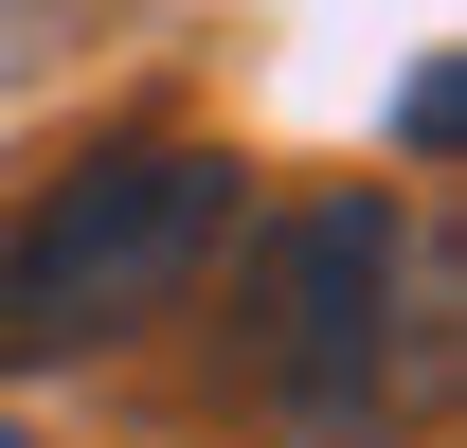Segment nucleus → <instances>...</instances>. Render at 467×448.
Wrapping results in <instances>:
<instances>
[{"label": "nucleus", "mask_w": 467, "mask_h": 448, "mask_svg": "<svg viewBox=\"0 0 467 448\" xmlns=\"http://www.w3.org/2000/svg\"><path fill=\"white\" fill-rule=\"evenodd\" d=\"M234 216H252V179H234L216 144H126V162L55 179L36 216L0 233V377H18V359H90V341L162 323L180 287L234 251Z\"/></svg>", "instance_id": "f03ea898"}, {"label": "nucleus", "mask_w": 467, "mask_h": 448, "mask_svg": "<svg viewBox=\"0 0 467 448\" xmlns=\"http://www.w3.org/2000/svg\"><path fill=\"white\" fill-rule=\"evenodd\" d=\"M90 36H109L90 0H0V108H18V90H55V72L90 55Z\"/></svg>", "instance_id": "7ed1b4c3"}, {"label": "nucleus", "mask_w": 467, "mask_h": 448, "mask_svg": "<svg viewBox=\"0 0 467 448\" xmlns=\"http://www.w3.org/2000/svg\"><path fill=\"white\" fill-rule=\"evenodd\" d=\"M252 394L306 448H396L450 394V251L396 198H306L252 251Z\"/></svg>", "instance_id": "f257e3e1"}]
</instances>
